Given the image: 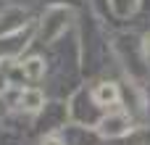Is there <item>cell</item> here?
Instances as JSON below:
<instances>
[{
	"label": "cell",
	"mask_w": 150,
	"mask_h": 145,
	"mask_svg": "<svg viewBox=\"0 0 150 145\" xmlns=\"http://www.w3.org/2000/svg\"><path fill=\"white\" fill-rule=\"evenodd\" d=\"M129 129H132V119H129V114H124V111H111L108 116L100 119V127H98V132H100L103 137H111V140L129 135Z\"/></svg>",
	"instance_id": "1"
},
{
	"label": "cell",
	"mask_w": 150,
	"mask_h": 145,
	"mask_svg": "<svg viewBox=\"0 0 150 145\" xmlns=\"http://www.w3.org/2000/svg\"><path fill=\"white\" fill-rule=\"evenodd\" d=\"M71 13L66 11V8H61V5H55V8H50L47 13H45V18H42V40H53V37H58L63 29H66V18H69Z\"/></svg>",
	"instance_id": "2"
},
{
	"label": "cell",
	"mask_w": 150,
	"mask_h": 145,
	"mask_svg": "<svg viewBox=\"0 0 150 145\" xmlns=\"http://www.w3.org/2000/svg\"><path fill=\"white\" fill-rule=\"evenodd\" d=\"M18 106H21L24 111H29V114L42 111V108H45V95H42V90H37V87H26V90H21V95H18Z\"/></svg>",
	"instance_id": "3"
},
{
	"label": "cell",
	"mask_w": 150,
	"mask_h": 145,
	"mask_svg": "<svg viewBox=\"0 0 150 145\" xmlns=\"http://www.w3.org/2000/svg\"><path fill=\"white\" fill-rule=\"evenodd\" d=\"M92 100L98 106H116L119 103V87L113 82H100L95 90H92Z\"/></svg>",
	"instance_id": "4"
},
{
	"label": "cell",
	"mask_w": 150,
	"mask_h": 145,
	"mask_svg": "<svg viewBox=\"0 0 150 145\" xmlns=\"http://www.w3.org/2000/svg\"><path fill=\"white\" fill-rule=\"evenodd\" d=\"M45 69H47V66H45L42 58H26V61L21 63V74H24L26 79H32V82H34V79H42V77H45Z\"/></svg>",
	"instance_id": "5"
},
{
	"label": "cell",
	"mask_w": 150,
	"mask_h": 145,
	"mask_svg": "<svg viewBox=\"0 0 150 145\" xmlns=\"http://www.w3.org/2000/svg\"><path fill=\"white\" fill-rule=\"evenodd\" d=\"M113 8L119 13H129V11H134V0H113Z\"/></svg>",
	"instance_id": "6"
},
{
	"label": "cell",
	"mask_w": 150,
	"mask_h": 145,
	"mask_svg": "<svg viewBox=\"0 0 150 145\" xmlns=\"http://www.w3.org/2000/svg\"><path fill=\"white\" fill-rule=\"evenodd\" d=\"M42 145H66L61 137H55V135H47L45 140H42Z\"/></svg>",
	"instance_id": "7"
},
{
	"label": "cell",
	"mask_w": 150,
	"mask_h": 145,
	"mask_svg": "<svg viewBox=\"0 0 150 145\" xmlns=\"http://www.w3.org/2000/svg\"><path fill=\"white\" fill-rule=\"evenodd\" d=\"M145 53H148V55H150V34H148V37H145Z\"/></svg>",
	"instance_id": "8"
}]
</instances>
